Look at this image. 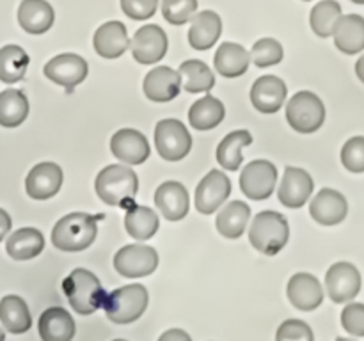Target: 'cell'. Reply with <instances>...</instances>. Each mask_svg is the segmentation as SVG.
Here are the masks:
<instances>
[{
    "instance_id": "6da1fadb",
    "label": "cell",
    "mask_w": 364,
    "mask_h": 341,
    "mask_svg": "<svg viewBox=\"0 0 364 341\" xmlns=\"http://www.w3.org/2000/svg\"><path fill=\"white\" fill-rule=\"evenodd\" d=\"M95 190L105 205L128 208L134 205L139 190V178L130 167L112 163L98 173L95 180Z\"/></svg>"
},
{
    "instance_id": "7a4b0ae2",
    "label": "cell",
    "mask_w": 364,
    "mask_h": 341,
    "mask_svg": "<svg viewBox=\"0 0 364 341\" xmlns=\"http://www.w3.org/2000/svg\"><path fill=\"white\" fill-rule=\"evenodd\" d=\"M98 217L73 212L63 217L52 229V244L59 251L80 252L91 247L98 234Z\"/></svg>"
},
{
    "instance_id": "3957f363",
    "label": "cell",
    "mask_w": 364,
    "mask_h": 341,
    "mask_svg": "<svg viewBox=\"0 0 364 341\" xmlns=\"http://www.w3.org/2000/svg\"><path fill=\"white\" fill-rule=\"evenodd\" d=\"M63 290L71 308L82 316L92 315L105 304V290L91 270L75 269L64 279Z\"/></svg>"
},
{
    "instance_id": "277c9868",
    "label": "cell",
    "mask_w": 364,
    "mask_h": 341,
    "mask_svg": "<svg viewBox=\"0 0 364 341\" xmlns=\"http://www.w3.org/2000/svg\"><path fill=\"white\" fill-rule=\"evenodd\" d=\"M288 238H290V226L283 213L274 210L256 213L249 227V242L256 251L265 256H276L288 244Z\"/></svg>"
},
{
    "instance_id": "5b68a950",
    "label": "cell",
    "mask_w": 364,
    "mask_h": 341,
    "mask_svg": "<svg viewBox=\"0 0 364 341\" xmlns=\"http://www.w3.org/2000/svg\"><path fill=\"white\" fill-rule=\"evenodd\" d=\"M148 290L142 284H127L107 295L103 309L114 323H132L144 315L148 308Z\"/></svg>"
},
{
    "instance_id": "8992f818",
    "label": "cell",
    "mask_w": 364,
    "mask_h": 341,
    "mask_svg": "<svg viewBox=\"0 0 364 341\" xmlns=\"http://www.w3.org/2000/svg\"><path fill=\"white\" fill-rule=\"evenodd\" d=\"M287 121L299 134H313L326 121V105L311 91H301L288 102Z\"/></svg>"
},
{
    "instance_id": "52a82bcc",
    "label": "cell",
    "mask_w": 364,
    "mask_h": 341,
    "mask_svg": "<svg viewBox=\"0 0 364 341\" xmlns=\"http://www.w3.org/2000/svg\"><path fill=\"white\" fill-rule=\"evenodd\" d=\"M155 148L164 160L178 162L191 153L192 137L180 119H162L155 126Z\"/></svg>"
},
{
    "instance_id": "ba28073f",
    "label": "cell",
    "mask_w": 364,
    "mask_h": 341,
    "mask_svg": "<svg viewBox=\"0 0 364 341\" xmlns=\"http://www.w3.org/2000/svg\"><path fill=\"white\" fill-rule=\"evenodd\" d=\"M159 266V252L151 245L130 244L121 247L114 256V269L130 279L146 277Z\"/></svg>"
},
{
    "instance_id": "9c48e42d",
    "label": "cell",
    "mask_w": 364,
    "mask_h": 341,
    "mask_svg": "<svg viewBox=\"0 0 364 341\" xmlns=\"http://www.w3.org/2000/svg\"><path fill=\"white\" fill-rule=\"evenodd\" d=\"M277 183V169L269 160L247 163L240 174V190L247 199L265 201L272 195Z\"/></svg>"
},
{
    "instance_id": "30bf717a",
    "label": "cell",
    "mask_w": 364,
    "mask_h": 341,
    "mask_svg": "<svg viewBox=\"0 0 364 341\" xmlns=\"http://www.w3.org/2000/svg\"><path fill=\"white\" fill-rule=\"evenodd\" d=\"M361 274L358 266L348 261H338L327 270L326 274V288L329 297L336 304L350 302L352 298L358 297L361 291Z\"/></svg>"
},
{
    "instance_id": "8fae6325",
    "label": "cell",
    "mask_w": 364,
    "mask_h": 341,
    "mask_svg": "<svg viewBox=\"0 0 364 341\" xmlns=\"http://www.w3.org/2000/svg\"><path fill=\"white\" fill-rule=\"evenodd\" d=\"M231 194V181L223 170H210L196 188V210L203 215H212L226 202Z\"/></svg>"
},
{
    "instance_id": "7c38bea8",
    "label": "cell",
    "mask_w": 364,
    "mask_h": 341,
    "mask_svg": "<svg viewBox=\"0 0 364 341\" xmlns=\"http://www.w3.org/2000/svg\"><path fill=\"white\" fill-rule=\"evenodd\" d=\"M43 73L48 80L66 89H73L85 80L89 66L84 57L77 55V53H60L45 64Z\"/></svg>"
},
{
    "instance_id": "4fadbf2b",
    "label": "cell",
    "mask_w": 364,
    "mask_h": 341,
    "mask_svg": "<svg viewBox=\"0 0 364 341\" xmlns=\"http://www.w3.org/2000/svg\"><path fill=\"white\" fill-rule=\"evenodd\" d=\"M167 34L159 25H144L134 34L130 43L132 55L141 64H155L167 53Z\"/></svg>"
},
{
    "instance_id": "5bb4252c",
    "label": "cell",
    "mask_w": 364,
    "mask_h": 341,
    "mask_svg": "<svg viewBox=\"0 0 364 341\" xmlns=\"http://www.w3.org/2000/svg\"><path fill=\"white\" fill-rule=\"evenodd\" d=\"M313 188H315V183L308 170L288 166L284 169L277 195H279L281 205H284L287 208H301L311 197Z\"/></svg>"
},
{
    "instance_id": "9a60e30c",
    "label": "cell",
    "mask_w": 364,
    "mask_h": 341,
    "mask_svg": "<svg viewBox=\"0 0 364 341\" xmlns=\"http://www.w3.org/2000/svg\"><path fill=\"white\" fill-rule=\"evenodd\" d=\"M110 151L121 162L128 166H139L148 160L151 149L148 139L141 131L134 128H121L110 139Z\"/></svg>"
},
{
    "instance_id": "2e32d148",
    "label": "cell",
    "mask_w": 364,
    "mask_h": 341,
    "mask_svg": "<svg viewBox=\"0 0 364 341\" xmlns=\"http://www.w3.org/2000/svg\"><path fill=\"white\" fill-rule=\"evenodd\" d=\"M63 169L53 162H41L31 169L25 178V190L28 197L45 201L53 197L63 185Z\"/></svg>"
},
{
    "instance_id": "e0dca14e",
    "label": "cell",
    "mask_w": 364,
    "mask_h": 341,
    "mask_svg": "<svg viewBox=\"0 0 364 341\" xmlns=\"http://www.w3.org/2000/svg\"><path fill=\"white\" fill-rule=\"evenodd\" d=\"M313 220L322 226H336L343 222L348 213V202L341 192L334 188H322L309 205Z\"/></svg>"
},
{
    "instance_id": "ac0fdd59",
    "label": "cell",
    "mask_w": 364,
    "mask_h": 341,
    "mask_svg": "<svg viewBox=\"0 0 364 341\" xmlns=\"http://www.w3.org/2000/svg\"><path fill=\"white\" fill-rule=\"evenodd\" d=\"M288 87L276 75H263L252 84L251 103L262 114H274L283 107Z\"/></svg>"
},
{
    "instance_id": "d6986e66",
    "label": "cell",
    "mask_w": 364,
    "mask_h": 341,
    "mask_svg": "<svg viewBox=\"0 0 364 341\" xmlns=\"http://www.w3.org/2000/svg\"><path fill=\"white\" fill-rule=\"evenodd\" d=\"M146 98L156 103H166L176 98L181 91V75L169 66H159L149 71L144 78Z\"/></svg>"
},
{
    "instance_id": "ffe728a7",
    "label": "cell",
    "mask_w": 364,
    "mask_h": 341,
    "mask_svg": "<svg viewBox=\"0 0 364 341\" xmlns=\"http://www.w3.org/2000/svg\"><path fill=\"white\" fill-rule=\"evenodd\" d=\"M287 295L291 305L301 311H313L323 301V288L315 276L306 272H299L288 281Z\"/></svg>"
},
{
    "instance_id": "44dd1931",
    "label": "cell",
    "mask_w": 364,
    "mask_h": 341,
    "mask_svg": "<svg viewBox=\"0 0 364 341\" xmlns=\"http://www.w3.org/2000/svg\"><path fill=\"white\" fill-rule=\"evenodd\" d=\"M130 39H128V31L121 21H107L98 31L95 32L92 45H95L96 53L103 59H117L130 48Z\"/></svg>"
},
{
    "instance_id": "7402d4cb",
    "label": "cell",
    "mask_w": 364,
    "mask_h": 341,
    "mask_svg": "<svg viewBox=\"0 0 364 341\" xmlns=\"http://www.w3.org/2000/svg\"><path fill=\"white\" fill-rule=\"evenodd\" d=\"M155 205L167 220H181L188 213V192L180 181H164L155 192Z\"/></svg>"
},
{
    "instance_id": "603a6c76",
    "label": "cell",
    "mask_w": 364,
    "mask_h": 341,
    "mask_svg": "<svg viewBox=\"0 0 364 341\" xmlns=\"http://www.w3.org/2000/svg\"><path fill=\"white\" fill-rule=\"evenodd\" d=\"M334 45L340 52L354 55L364 50V18L361 14H341L334 27Z\"/></svg>"
},
{
    "instance_id": "cb8c5ba5",
    "label": "cell",
    "mask_w": 364,
    "mask_h": 341,
    "mask_svg": "<svg viewBox=\"0 0 364 341\" xmlns=\"http://www.w3.org/2000/svg\"><path fill=\"white\" fill-rule=\"evenodd\" d=\"M223 32V20L215 11H201L192 18L188 28V43L196 50H208L219 41Z\"/></svg>"
},
{
    "instance_id": "d4e9b609",
    "label": "cell",
    "mask_w": 364,
    "mask_h": 341,
    "mask_svg": "<svg viewBox=\"0 0 364 341\" xmlns=\"http://www.w3.org/2000/svg\"><path fill=\"white\" fill-rule=\"evenodd\" d=\"M53 20L55 13L46 0H23L18 7V23L28 34H45Z\"/></svg>"
},
{
    "instance_id": "484cf974",
    "label": "cell",
    "mask_w": 364,
    "mask_h": 341,
    "mask_svg": "<svg viewBox=\"0 0 364 341\" xmlns=\"http://www.w3.org/2000/svg\"><path fill=\"white\" fill-rule=\"evenodd\" d=\"M39 336L43 341H70L75 336V320L64 308H48L39 316Z\"/></svg>"
},
{
    "instance_id": "4316f807",
    "label": "cell",
    "mask_w": 364,
    "mask_h": 341,
    "mask_svg": "<svg viewBox=\"0 0 364 341\" xmlns=\"http://www.w3.org/2000/svg\"><path fill=\"white\" fill-rule=\"evenodd\" d=\"M249 219H251V208H249L247 202L231 201L217 213V231L224 238L237 240V238H240L244 234Z\"/></svg>"
},
{
    "instance_id": "83f0119b",
    "label": "cell",
    "mask_w": 364,
    "mask_h": 341,
    "mask_svg": "<svg viewBox=\"0 0 364 341\" xmlns=\"http://www.w3.org/2000/svg\"><path fill=\"white\" fill-rule=\"evenodd\" d=\"M45 249V237L36 227H21L7 238L6 251L16 261H25L39 256Z\"/></svg>"
},
{
    "instance_id": "f1b7e54d",
    "label": "cell",
    "mask_w": 364,
    "mask_h": 341,
    "mask_svg": "<svg viewBox=\"0 0 364 341\" xmlns=\"http://www.w3.org/2000/svg\"><path fill=\"white\" fill-rule=\"evenodd\" d=\"M249 63H251V53L238 43H223L217 48L215 70L226 78H237L247 71Z\"/></svg>"
},
{
    "instance_id": "f546056e",
    "label": "cell",
    "mask_w": 364,
    "mask_h": 341,
    "mask_svg": "<svg viewBox=\"0 0 364 341\" xmlns=\"http://www.w3.org/2000/svg\"><path fill=\"white\" fill-rule=\"evenodd\" d=\"M160 222L159 215L153 212L148 206L141 205H132L127 208V215H124V229L130 234L134 240L144 242L155 237L159 231Z\"/></svg>"
},
{
    "instance_id": "4dcf8cb0",
    "label": "cell",
    "mask_w": 364,
    "mask_h": 341,
    "mask_svg": "<svg viewBox=\"0 0 364 341\" xmlns=\"http://www.w3.org/2000/svg\"><path fill=\"white\" fill-rule=\"evenodd\" d=\"M0 322L6 330L13 334H23L32 327V316L27 302L18 295H6L0 301Z\"/></svg>"
},
{
    "instance_id": "1f68e13d",
    "label": "cell",
    "mask_w": 364,
    "mask_h": 341,
    "mask_svg": "<svg viewBox=\"0 0 364 341\" xmlns=\"http://www.w3.org/2000/svg\"><path fill=\"white\" fill-rule=\"evenodd\" d=\"M224 116H226V109H224L223 102L210 94L198 99V102L191 107V110H188L191 126L201 131L212 130V128L219 126V124L223 123Z\"/></svg>"
},
{
    "instance_id": "d6a6232c",
    "label": "cell",
    "mask_w": 364,
    "mask_h": 341,
    "mask_svg": "<svg viewBox=\"0 0 364 341\" xmlns=\"http://www.w3.org/2000/svg\"><path fill=\"white\" fill-rule=\"evenodd\" d=\"M252 144V135L247 130H235L228 134L217 146V162L226 170H238L244 160L242 149Z\"/></svg>"
},
{
    "instance_id": "836d02e7",
    "label": "cell",
    "mask_w": 364,
    "mask_h": 341,
    "mask_svg": "<svg viewBox=\"0 0 364 341\" xmlns=\"http://www.w3.org/2000/svg\"><path fill=\"white\" fill-rule=\"evenodd\" d=\"M28 99L18 89H6L0 92V126L16 128L27 119Z\"/></svg>"
},
{
    "instance_id": "e575fe53",
    "label": "cell",
    "mask_w": 364,
    "mask_h": 341,
    "mask_svg": "<svg viewBox=\"0 0 364 341\" xmlns=\"http://www.w3.org/2000/svg\"><path fill=\"white\" fill-rule=\"evenodd\" d=\"M178 71L181 75V87L187 92H208L215 85L213 71L203 60H185Z\"/></svg>"
},
{
    "instance_id": "d590c367",
    "label": "cell",
    "mask_w": 364,
    "mask_h": 341,
    "mask_svg": "<svg viewBox=\"0 0 364 341\" xmlns=\"http://www.w3.org/2000/svg\"><path fill=\"white\" fill-rule=\"evenodd\" d=\"M28 59L27 52L18 45H6L0 48V80L6 84H16L25 77Z\"/></svg>"
},
{
    "instance_id": "8d00e7d4",
    "label": "cell",
    "mask_w": 364,
    "mask_h": 341,
    "mask_svg": "<svg viewBox=\"0 0 364 341\" xmlns=\"http://www.w3.org/2000/svg\"><path fill=\"white\" fill-rule=\"evenodd\" d=\"M341 16V6L336 0H322L316 4L309 14V25L320 38H329L334 34L338 20Z\"/></svg>"
},
{
    "instance_id": "74e56055",
    "label": "cell",
    "mask_w": 364,
    "mask_h": 341,
    "mask_svg": "<svg viewBox=\"0 0 364 341\" xmlns=\"http://www.w3.org/2000/svg\"><path fill=\"white\" fill-rule=\"evenodd\" d=\"M283 45L274 38L259 39V41L255 43V46L251 50V60L258 67L276 66V64H279L283 60Z\"/></svg>"
},
{
    "instance_id": "f35d334b",
    "label": "cell",
    "mask_w": 364,
    "mask_h": 341,
    "mask_svg": "<svg viewBox=\"0 0 364 341\" xmlns=\"http://www.w3.org/2000/svg\"><path fill=\"white\" fill-rule=\"evenodd\" d=\"M198 11V0H162V14L171 25H183Z\"/></svg>"
},
{
    "instance_id": "ab89813d",
    "label": "cell",
    "mask_w": 364,
    "mask_h": 341,
    "mask_svg": "<svg viewBox=\"0 0 364 341\" xmlns=\"http://www.w3.org/2000/svg\"><path fill=\"white\" fill-rule=\"evenodd\" d=\"M341 163L350 173H364V137L355 135L341 149Z\"/></svg>"
},
{
    "instance_id": "60d3db41",
    "label": "cell",
    "mask_w": 364,
    "mask_h": 341,
    "mask_svg": "<svg viewBox=\"0 0 364 341\" xmlns=\"http://www.w3.org/2000/svg\"><path fill=\"white\" fill-rule=\"evenodd\" d=\"M313 337L311 327L297 318L284 320L276 334L277 341H313Z\"/></svg>"
},
{
    "instance_id": "b9f144b4",
    "label": "cell",
    "mask_w": 364,
    "mask_h": 341,
    "mask_svg": "<svg viewBox=\"0 0 364 341\" xmlns=\"http://www.w3.org/2000/svg\"><path fill=\"white\" fill-rule=\"evenodd\" d=\"M341 325L352 336H364V304L352 302L341 311Z\"/></svg>"
},
{
    "instance_id": "7bdbcfd3",
    "label": "cell",
    "mask_w": 364,
    "mask_h": 341,
    "mask_svg": "<svg viewBox=\"0 0 364 341\" xmlns=\"http://www.w3.org/2000/svg\"><path fill=\"white\" fill-rule=\"evenodd\" d=\"M159 0H121V9L132 20H148L156 13Z\"/></svg>"
},
{
    "instance_id": "ee69618b",
    "label": "cell",
    "mask_w": 364,
    "mask_h": 341,
    "mask_svg": "<svg viewBox=\"0 0 364 341\" xmlns=\"http://www.w3.org/2000/svg\"><path fill=\"white\" fill-rule=\"evenodd\" d=\"M160 341H191V336L180 329H173L164 332L162 336H160Z\"/></svg>"
},
{
    "instance_id": "f6af8a7d",
    "label": "cell",
    "mask_w": 364,
    "mask_h": 341,
    "mask_svg": "<svg viewBox=\"0 0 364 341\" xmlns=\"http://www.w3.org/2000/svg\"><path fill=\"white\" fill-rule=\"evenodd\" d=\"M11 224H13V220H11L9 213L6 212V210L0 208V242L6 238V234L11 231Z\"/></svg>"
},
{
    "instance_id": "bcb514c9",
    "label": "cell",
    "mask_w": 364,
    "mask_h": 341,
    "mask_svg": "<svg viewBox=\"0 0 364 341\" xmlns=\"http://www.w3.org/2000/svg\"><path fill=\"white\" fill-rule=\"evenodd\" d=\"M355 75H358L359 80L364 84V55L359 57L358 63H355Z\"/></svg>"
},
{
    "instance_id": "7dc6e473",
    "label": "cell",
    "mask_w": 364,
    "mask_h": 341,
    "mask_svg": "<svg viewBox=\"0 0 364 341\" xmlns=\"http://www.w3.org/2000/svg\"><path fill=\"white\" fill-rule=\"evenodd\" d=\"M4 337H6V334H4V330H2V329H0V341H2V340H4Z\"/></svg>"
},
{
    "instance_id": "c3c4849f",
    "label": "cell",
    "mask_w": 364,
    "mask_h": 341,
    "mask_svg": "<svg viewBox=\"0 0 364 341\" xmlns=\"http://www.w3.org/2000/svg\"><path fill=\"white\" fill-rule=\"evenodd\" d=\"M352 2H355V4H364V0H352Z\"/></svg>"
},
{
    "instance_id": "681fc988",
    "label": "cell",
    "mask_w": 364,
    "mask_h": 341,
    "mask_svg": "<svg viewBox=\"0 0 364 341\" xmlns=\"http://www.w3.org/2000/svg\"><path fill=\"white\" fill-rule=\"evenodd\" d=\"M304 2H309V0H304Z\"/></svg>"
}]
</instances>
